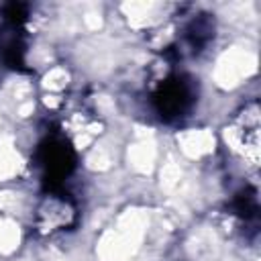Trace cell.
Wrapping results in <instances>:
<instances>
[{"instance_id": "6da1fadb", "label": "cell", "mask_w": 261, "mask_h": 261, "mask_svg": "<svg viewBox=\"0 0 261 261\" xmlns=\"http://www.w3.org/2000/svg\"><path fill=\"white\" fill-rule=\"evenodd\" d=\"M39 165L43 169V179L49 190H61V181L75 167V153L71 145L61 137H49L39 145L37 151Z\"/></svg>"}, {"instance_id": "7a4b0ae2", "label": "cell", "mask_w": 261, "mask_h": 261, "mask_svg": "<svg viewBox=\"0 0 261 261\" xmlns=\"http://www.w3.org/2000/svg\"><path fill=\"white\" fill-rule=\"evenodd\" d=\"M194 98V84L184 75H171L153 92V108L163 120H175L192 108Z\"/></svg>"}]
</instances>
